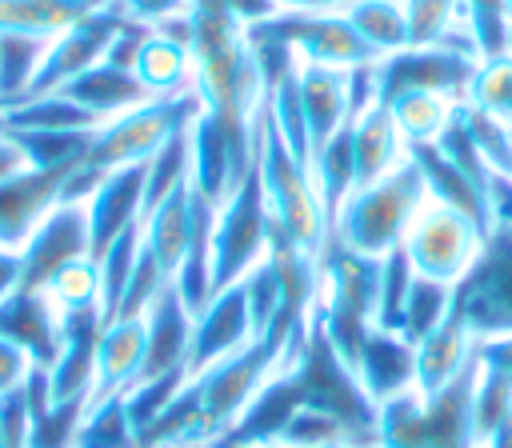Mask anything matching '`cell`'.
I'll list each match as a JSON object with an SVG mask.
<instances>
[{
    "label": "cell",
    "instance_id": "43",
    "mask_svg": "<svg viewBox=\"0 0 512 448\" xmlns=\"http://www.w3.org/2000/svg\"><path fill=\"white\" fill-rule=\"evenodd\" d=\"M464 16H468V32H472V52L480 60L492 56H508V36H512V20L504 0H460Z\"/></svg>",
    "mask_w": 512,
    "mask_h": 448
},
{
    "label": "cell",
    "instance_id": "35",
    "mask_svg": "<svg viewBox=\"0 0 512 448\" xmlns=\"http://www.w3.org/2000/svg\"><path fill=\"white\" fill-rule=\"evenodd\" d=\"M72 448H136V428H132L124 396L88 400Z\"/></svg>",
    "mask_w": 512,
    "mask_h": 448
},
{
    "label": "cell",
    "instance_id": "11",
    "mask_svg": "<svg viewBox=\"0 0 512 448\" xmlns=\"http://www.w3.org/2000/svg\"><path fill=\"white\" fill-rule=\"evenodd\" d=\"M256 36H272L288 44L304 64H328V68H360L376 64L380 56L356 36L344 12H300V8H280L268 20L248 24Z\"/></svg>",
    "mask_w": 512,
    "mask_h": 448
},
{
    "label": "cell",
    "instance_id": "53",
    "mask_svg": "<svg viewBox=\"0 0 512 448\" xmlns=\"http://www.w3.org/2000/svg\"><path fill=\"white\" fill-rule=\"evenodd\" d=\"M472 356H476V364H480V368H492V372L512 376V332H500V336H484V340H476Z\"/></svg>",
    "mask_w": 512,
    "mask_h": 448
},
{
    "label": "cell",
    "instance_id": "7",
    "mask_svg": "<svg viewBox=\"0 0 512 448\" xmlns=\"http://www.w3.org/2000/svg\"><path fill=\"white\" fill-rule=\"evenodd\" d=\"M260 180H264V200H268L272 224H280L308 252L324 256L332 228H328V216L320 208L316 184H312L308 168L284 148L268 112H260Z\"/></svg>",
    "mask_w": 512,
    "mask_h": 448
},
{
    "label": "cell",
    "instance_id": "12",
    "mask_svg": "<svg viewBox=\"0 0 512 448\" xmlns=\"http://www.w3.org/2000/svg\"><path fill=\"white\" fill-rule=\"evenodd\" d=\"M480 240H484V232L464 212H456V208L436 204V200L424 196L420 212L408 224L404 252H408V260H412V268L420 276L456 284L472 268V260L480 252Z\"/></svg>",
    "mask_w": 512,
    "mask_h": 448
},
{
    "label": "cell",
    "instance_id": "42",
    "mask_svg": "<svg viewBox=\"0 0 512 448\" xmlns=\"http://www.w3.org/2000/svg\"><path fill=\"white\" fill-rule=\"evenodd\" d=\"M464 104H472V108H480V112L512 124V56L480 60Z\"/></svg>",
    "mask_w": 512,
    "mask_h": 448
},
{
    "label": "cell",
    "instance_id": "46",
    "mask_svg": "<svg viewBox=\"0 0 512 448\" xmlns=\"http://www.w3.org/2000/svg\"><path fill=\"white\" fill-rule=\"evenodd\" d=\"M276 444H284V448H320V444H352V432L332 416V412H324V408H312V404H304L292 420H288V428L280 432V440Z\"/></svg>",
    "mask_w": 512,
    "mask_h": 448
},
{
    "label": "cell",
    "instance_id": "61",
    "mask_svg": "<svg viewBox=\"0 0 512 448\" xmlns=\"http://www.w3.org/2000/svg\"><path fill=\"white\" fill-rule=\"evenodd\" d=\"M200 448H216V444H200Z\"/></svg>",
    "mask_w": 512,
    "mask_h": 448
},
{
    "label": "cell",
    "instance_id": "45",
    "mask_svg": "<svg viewBox=\"0 0 512 448\" xmlns=\"http://www.w3.org/2000/svg\"><path fill=\"white\" fill-rule=\"evenodd\" d=\"M464 124H468L488 172L512 180V124H504V120H496V116H488L472 104H464Z\"/></svg>",
    "mask_w": 512,
    "mask_h": 448
},
{
    "label": "cell",
    "instance_id": "25",
    "mask_svg": "<svg viewBox=\"0 0 512 448\" xmlns=\"http://www.w3.org/2000/svg\"><path fill=\"white\" fill-rule=\"evenodd\" d=\"M300 104H304L308 144L316 152L340 124H348V68L300 60Z\"/></svg>",
    "mask_w": 512,
    "mask_h": 448
},
{
    "label": "cell",
    "instance_id": "47",
    "mask_svg": "<svg viewBox=\"0 0 512 448\" xmlns=\"http://www.w3.org/2000/svg\"><path fill=\"white\" fill-rule=\"evenodd\" d=\"M460 12V0H404V20H408V44H444V32L452 28Z\"/></svg>",
    "mask_w": 512,
    "mask_h": 448
},
{
    "label": "cell",
    "instance_id": "32",
    "mask_svg": "<svg viewBox=\"0 0 512 448\" xmlns=\"http://www.w3.org/2000/svg\"><path fill=\"white\" fill-rule=\"evenodd\" d=\"M348 16V24L356 28V36L376 52V56H392L400 48H408V20H404V0H352L340 8Z\"/></svg>",
    "mask_w": 512,
    "mask_h": 448
},
{
    "label": "cell",
    "instance_id": "57",
    "mask_svg": "<svg viewBox=\"0 0 512 448\" xmlns=\"http://www.w3.org/2000/svg\"><path fill=\"white\" fill-rule=\"evenodd\" d=\"M480 448H512V416H508V420H500V428H496Z\"/></svg>",
    "mask_w": 512,
    "mask_h": 448
},
{
    "label": "cell",
    "instance_id": "27",
    "mask_svg": "<svg viewBox=\"0 0 512 448\" xmlns=\"http://www.w3.org/2000/svg\"><path fill=\"white\" fill-rule=\"evenodd\" d=\"M60 92H64L72 104H80L84 112H92L100 124L112 120V116H120V112H128V108H136V104H144V100H152V96L144 92V84L136 80V72L116 68V64H108V60L92 64L88 72H80L76 80H68Z\"/></svg>",
    "mask_w": 512,
    "mask_h": 448
},
{
    "label": "cell",
    "instance_id": "49",
    "mask_svg": "<svg viewBox=\"0 0 512 448\" xmlns=\"http://www.w3.org/2000/svg\"><path fill=\"white\" fill-rule=\"evenodd\" d=\"M240 284H244L248 312H252V336H260V332L272 324L276 308H280V280H276V268L268 264V256H264Z\"/></svg>",
    "mask_w": 512,
    "mask_h": 448
},
{
    "label": "cell",
    "instance_id": "58",
    "mask_svg": "<svg viewBox=\"0 0 512 448\" xmlns=\"http://www.w3.org/2000/svg\"><path fill=\"white\" fill-rule=\"evenodd\" d=\"M264 448H284V444H264ZM320 448H356V444H320Z\"/></svg>",
    "mask_w": 512,
    "mask_h": 448
},
{
    "label": "cell",
    "instance_id": "52",
    "mask_svg": "<svg viewBox=\"0 0 512 448\" xmlns=\"http://www.w3.org/2000/svg\"><path fill=\"white\" fill-rule=\"evenodd\" d=\"M188 4L192 0H120L124 16L128 20H140L148 28H160V24L176 20V16H188Z\"/></svg>",
    "mask_w": 512,
    "mask_h": 448
},
{
    "label": "cell",
    "instance_id": "33",
    "mask_svg": "<svg viewBox=\"0 0 512 448\" xmlns=\"http://www.w3.org/2000/svg\"><path fill=\"white\" fill-rule=\"evenodd\" d=\"M44 296V304L64 320L72 312H88V308H100V272H96V260L92 256H80L72 264H64L60 272L48 276L44 288H36Z\"/></svg>",
    "mask_w": 512,
    "mask_h": 448
},
{
    "label": "cell",
    "instance_id": "29",
    "mask_svg": "<svg viewBox=\"0 0 512 448\" xmlns=\"http://www.w3.org/2000/svg\"><path fill=\"white\" fill-rule=\"evenodd\" d=\"M352 152H356V188L388 176L392 168H400L408 160L404 156V136H400V128H396V120L384 104H372L356 116Z\"/></svg>",
    "mask_w": 512,
    "mask_h": 448
},
{
    "label": "cell",
    "instance_id": "13",
    "mask_svg": "<svg viewBox=\"0 0 512 448\" xmlns=\"http://www.w3.org/2000/svg\"><path fill=\"white\" fill-rule=\"evenodd\" d=\"M124 8L112 4V8H100L84 20H76L72 28H64L60 36H52L40 52V64H36V76L28 84L24 96H48V92H60L68 80H76L80 72H88L92 64L104 60L112 36L120 32L124 24Z\"/></svg>",
    "mask_w": 512,
    "mask_h": 448
},
{
    "label": "cell",
    "instance_id": "4",
    "mask_svg": "<svg viewBox=\"0 0 512 448\" xmlns=\"http://www.w3.org/2000/svg\"><path fill=\"white\" fill-rule=\"evenodd\" d=\"M320 300L312 308V320L324 328L328 344L340 352V360L356 372V356L376 328V292H380V256L352 252L336 240H328L320 256Z\"/></svg>",
    "mask_w": 512,
    "mask_h": 448
},
{
    "label": "cell",
    "instance_id": "19",
    "mask_svg": "<svg viewBox=\"0 0 512 448\" xmlns=\"http://www.w3.org/2000/svg\"><path fill=\"white\" fill-rule=\"evenodd\" d=\"M136 80L148 96H184L192 92V48H188V16H176L152 28L132 64Z\"/></svg>",
    "mask_w": 512,
    "mask_h": 448
},
{
    "label": "cell",
    "instance_id": "38",
    "mask_svg": "<svg viewBox=\"0 0 512 448\" xmlns=\"http://www.w3.org/2000/svg\"><path fill=\"white\" fill-rule=\"evenodd\" d=\"M188 176H192V148H188V128H184L172 140H164L160 152L144 160V212L156 208L164 196H172L180 184H188Z\"/></svg>",
    "mask_w": 512,
    "mask_h": 448
},
{
    "label": "cell",
    "instance_id": "55",
    "mask_svg": "<svg viewBox=\"0 0 512 448\" xmlns=\"http://www.w3.org/2000/svg\"><path fill=\"white\" fill-rule=\"evenodd\" d=\"M492 216H496V224L512 228V180H504V176H492Z\"/></svg>",
    "mask_w": 512,
    "mask_h": 448
},
{
    "label": "cell",
    "instance_id": "21",
    "mask_svg": "<svg viewBox=\"0 0 512 448\" xmlns=\"http://www.w3.org/2000/svg\"><path fill=\"white\" fill-rule=\"evenodd\" d=\"M192 312L188 304L180 300L176 284H168L152 308L144 312V368H140V380L148 376H164V372H176V368H188V348H192Z\"/></svg>",
    "mask_w": 512,
    "mask_h": 448
},
{
    "label": "cell",
    "instance_id": "1",
    "mask_svg": "<svg viewBox=\"0 0 512 448\" xmlns=\"http://www.w3.org/2000/svg\"><path fill=\"white\" fill-rule=\"evenodd\" d=\"M188 48H192V92L200 96V112L216 120L232 140V148L252 164L264 84L244 24L232 16L228 0L188 4Z\"/></svg>",
    "mask_w": 512,
    "mask_h": 448
},
{
    "label": "cell",
    "instance_id": "54",
    "mask_svg": "<svg viewBox=\"0 0 512 448\" xmlns=\"http://www.w3.org/2000/svg\"><path fill=\"white\" fill-rule=\"evenodd\" d=\"M20 288V252L0 248V300H8Z\"/></svg>",
    "mask_w": 512,
    "mask_h": 448
},
{
    "label": "cell",
    "instance_id": "10",
    "mask_svg": "<svg viewBox=\"0 0 512 448\" xmlns=\"http://www.w3.org/2000/svg\"><path fill=\"white\" fill-rule=\"evenodd\" d=\"M480 68V56L472 48L452 44H424V48H400L392 56H380L372 64L376 72V104H392L404 92H440L456 104L468 100L472 76Z\"/></svg>",
    "mask_w": 512,
    "mask_h": 448
},
{
    "label": "cell",
    "instance_id": "50",
    "mask_svg": "<svg viewBox=\"0 0 512 448\" xmlns=\"http://www.w3.org/2000/svg\"><path fill=\"white\" fill-rule=\"evenodd\" d=\"M32 444V404L28 392L16 388L0 396V448H28Z\"/></svg>",
    "mask_w": 512,
    "mask_h": 448
},
{
    "label": "cell",
    "instance_id": "17",
    "mask_svg": "<svg viewBox=\"0 0 512 448\" xmlns=\"http://www.w3.org/2000/svg\"><path fill=\"white\" fill-rule=\"evenodd\" d=\"M252 340V312H248V296L244 284H232L224 292H216L192 320V348H188V376L204 372L208 364L232 356L236 348H244Z\"/></svg>",
    "mask_w": 512,
    "mask_h": 448
},
{
    "label": "cell",
    "instance_id": "3",
    "mask_svg": "<svg viewBox=\"0 0 512 448\" xmlns=\"http://www.w3.org/2000/svg\"><path fill=\"white\" fill-rule=\"evenodd\" d=\"M476 356L468 368L432 396L416 388L380 404L376 416V448H476L472 428V392H476Z\"/></svg>",
    "mask_w": 512,
    "mask_h": 448
},
{
    "label": "cell",
    "instance_id": "24",
    "mask_svg": "<svg viewBox=\"0 0 512 448\" xmlns=\"http://www.w3.org/2000/svg\"><path fill=\"white\" fill-rule=\"evenodd\" d=\"M472 348H476V336L468 332L464 316L456 308H448V316L416 344V392L432 396L444 384H452L468 368Z\"/></svg>",
    "mask_w": 512,
    "mask_h": 448
},
{
    "label": "cell",
    "instance_id": "9",
    "mask_svg": "<svg viewBox=\"0 0 512 448\" xmlns=\"http://www.w3.org/2000/svg\"><path fill=\"white\" fill-rule=\"evenodd\" d=\"M452 308L464 316L476 340L512 332V228L496 224L472 260V268L452 284Z\"/></svg>",
    "mask_w": 512,
    "mask_h": 448
},
{
    "label": "cell",
    "instance_id": "5",
    "mask_svg": "<svg viewBox=\"0 0 512 448\" xmlns=\"http://www.w3.org/2000/svg\"><path fill=\"white\" fill-rule=\"evenodd\" d=\"M420 204H424V176L412 160H404L400 168H392L372 184H360L344 200V208L332 220V240L364 256H384L396 244H404Z\"/></svg>",
    "mask_w": 512,
    "mask_h": 448
},
{
    "label": "cell",
    "instance_id": "51",
    "mask_svg": "<svg viewBox=\"0 0 512 448\" xmlns=\"http://www.w3.org/2000/svg\"><path fill=\"white\" fill-rule=\"evenodd\" d=\"M32 368H36L32 352H28L24 344H16L12 336H4V332H0V396H8V392H16V388H24V384H28V376H32Z\"/></svg>",
    "mask_w": 512,
    "mask_h": 448
},
{
    "label": "cell",
    "instance_id": "40",
    "mask_svg": "<svg viewBox=\"0 0 512 448\" xmlns=\"http://www.w3.org/2000/svg\"><path fill=\"white\" fill-rule=\"evenodd\" d=\"M452 308V284L444 280H428L416 272L412 280V292H408V304H404V320H400V336L416 348Z\"/></svg>",
    "mask_w": 512,
    "mask_h": 448
},
{
    "label": "cell",
    "instance_id": "44",
    "mask_svg": "<svg viewBox=\"0 0 512 448\" xmlns=\"http://www.w3.org/2000/svg\"><path fill=\"white\" fill-rule=\"evenodd\" d=\"M512 416V376L480 368L476 372V392H472V428H476V444H484L500 420Z\"/></svg>",
    "mask_w": 512,
    "mask_h": 448
},
{
    "label": "cell",
    "instance_id": "30",
    "mask_svg": "<svg viewBox=\"0 0 512 448\" xmlns=\"http://www.w3.org/2000/svg\"><path fill=\"white\" fill-rule=\"evenodd\" d=\"M0 332L24 344L40 368H48L60 348V316L44 304L40 292L28 288H16L8 300H0Z\"/></svg>",
    "mask_w": 512,
    "mask_h": 448
},
{
    "label": "cell",
    "instance_id": "16",
    "mask_svg": "<svg viewBox=\"0 0 512 448\" xmlns=\"http://www.w3.org/2000/svg\"><path fill=\"white\" fill-rule=\"evenodd\" d=\"M84 216H88V256L96 260L116 236H124L132 224L144 216V164H128L108 172L88 196H84Z\"/></svg>",
    "mask_w": 512,
    "mask_h": 448
},
{
    "label": "cell",
    "instance_id": "26",
    "mask_svg": "<svg viewBox=\"0 0 512 448\" xmlns=\"http://www.w3.org/2000/svg\"><path fill=\"white\" fill-rule=\"evenodd\" d=\"M140 236H144V248L152 252V260L164 268V276L176 280V268L192 240V180L180 184L172 196H164L156 208H148L140 216Z\"/></svg>",
    "mask_w": 512,
    "mask_h": 448
},
{
    "label": "cell",
    "instance_id": "18",
    "mask_svg": "<svg viewBox=\"0 0 512 448\" xmlns=\"http://www.w3.org/2000/svg\"><path fill=\"white\" fill-rule=\"evenodd\" d=\"M304 408V388L296 380V372H276L272 380H264V388L248 400V408L236 416V424L212 440L216 448H264L276 444L280 432L288 428V420Z\"/></svg>",
    "mask_w": 512,
    "mask_h": 448
},
{
    "label": "cell",
    "instance_id": "37",
    "mask_svg": "<svg viewBox=\"0 0 512 448\" xmlns=\"http://www.w3.org/2000/svg\"><path fill=\"white\" fill-rule=\"evenodd\" d=\"M140 248H144V236H140V224H132L124 236H116L100 256H96V272H100V316L112 320L120 300H124V288L132 280V268L140 260Z\"/></svg>",
    "mask_w": 512,
    "mask_h": 448
},
{
    "label": "cell",
    "instance_id": "14",
    "mask_svg": "<svg viewBox=\"0 0 512 448\" xmlns=\"http://www.w3.org/2000/svg\"><path fill=\"white\" fill-rule=\"evenodd\" d=\"M88 256V216H84V200H60L40 224L36 232L24 240L20 248V288L36 292L48 284L52 272H60L64 264Z\"/></svg>",
    "mask_w": 512,
    "mask_h": 448
},
{
    "label": "cell",
    "instance_id": "62",
    "mask_svg": "<svg viewBox=\"0 0 512 448\" xmlns=\"http://www.w3.org/2000/svg\"><path fill=\"white\" fill-rule=\"evenodd\" d=\"M476 448H480V444H476Z\"/></svg>",
    "mask_w": 512,
    "mask_h": 448
},
{
    "label": "cell",
    "instance_id": "28",
    "mask_svg": "<svg viewBox=\"0 0 512 448\" xmlns=\"http://www.w3.org/2000/svg\"><path fill=\"white\" fill-rule=\"evenodd\" d=\"M120 0H0V36L52 40L76 20L112 8Z\"/></svg>",
    "mask_w": 512,
    "mask_h": 448
},
{
    "label": "cell",
    "instance_id": "59",
    "mask_svg": "<svg viewBox=\"0 0 512 448\" xmlns=\"http://www.w3.org/2000/svg\"><path fill=\"white\" fill-rule=\"evenodd\" d=\"M504 8H508V20H512V0H504Z\"/></svg>",
    "mask_w": 512,
    "mask_h": 448
},
{
    "label": "cell",
    "instance_id": "41",
    "mask_svg": "<svg viewBox=\"0 0 512 448\" xmlns=\"http://www.w3.org/2000/svg\"><path fill=\"white\" fill-rule=\"evenodd\" d=\"M192 376H188V368H176V372H164V376H148V380H136L128 392H124V404H128V416H132V428H136V436L184 392V384H188Z\"/></svg>",
    "mask_w": 512,
    "mask_h": 448
},
{
    "label": "cell",
    "instance_id": "31",
    "mask_svg": "<svg viewBox=\"0 0 512 448\" xmlns=\"http://www.w3.org/2000/svg\"><path fill=\"white\" fill-rule=\"evenodd\" d=\"M352 124H340L308 160V176L316 184V196H320V208L328 216V228L336 220V212L344 208V200L356 192V152H352Z\"/></svg>",
    "mask_w": 512,
    "mask_h": 448
},
{
    "label": "cell",
    "instance_id": "23",
    "mask_svg": "<svg viewBox=\"0 0 512 448\" xmlns=\"http://www.w3.org/2000/svg\"><path fill=\"white\" fill-rule=\"evenodd\" d=\"M356 380L376 404L416 388V348L400 332L372 328L356 356Z\"/></svg>",
    "mask_w": 512,
    "mask_h": 448
},
{
    "label": "cell",
    "instance_id": "15",
    "mask_svg": "<svg viewBox=\"0 0 512 448\" xmlns=\"http://www.w3.org/2000/svg\"><path fill=\"white\" fill-rule=\"evenodd\" d=\"M76 168H32L24 164L0 180V248L20 252L36 224L64 200V188Z\"/></svg>",
    "mask_w": 512,
    "mask_h": 448
},
{
    "label": "cell",
    "instance_id": "60",
    "mask_svg": "<svg viewBox=\"0 0 512 448\" xmlns=\"http://www.w3.org/2000/svg\"><path fill=\"white\" fill-rule=\"evenodd\" d=\"M508 56H512V36H508Z\"/></svg>",
    "mask_w": 512,
    "mask_h": 448
},
{
    "label": "cell",
    "instance_id": "2",
    "mask_svg": "<svg viewBox=\"0 0 512 448\" xmlns=\"http://www.w3.org/2000/svg\"><path fill=\"white\" fill-rule=\"evenodd\" d=\"M196 116H200V96L184 92V96H152V100L104 120L92 136L84 164L72 172L64 200H84L108 172L128 168V164H144L152 152H160L164 140L184 132Z\"/></svg>",
    "mask_w": 512,
    "mask_h": 448
},
{
    "label": "cell",
    "instance_id": "34",
    "mask_svg": "<svg viewBox=\"0 0 512 448\" xmlns=\"http://www.w3.org/2000/svg\"><path fill=\"white\" fill-rule=\"evenodd\" d=\"M384 108L392 112V120H396L404 144H432V140L444 132V124H448L456 100H448V96H440V92H404V96H396V100L384 104Z\"/></svg>",
    "mask_w": 512,
    "mask_h": 448
},
{
    "label": "cell",
    "instance_id": "36",
    "mask_svg": "<svg viewBox=\"0 0 512 448\" xmlns=\"http://www.w3.org/2000/svg\"><path fill=\"white\" fill-rule=\"evenodd\" d=\"M4 132V128H0ZM24 160L32 168H80L96 128H72V132H8Z\"/></svg>",
    "mask_w": 512,
    "mask_h": 448
},
{
    "label": "cell",
    "instance_id": "39",
    "mask_svg": "<svg viewBox=\"0 0 512 448\" xmlns=\"http://www.w3.org/2000/svg\"><path fill=\"white\" fill-rule=\"evenodd\" d=\"M412 280H416V268H412V260H408L404 244H396L392 252H384V256H380L376 328H384V332H400V320H404V304H408Z\"/></svg>",
    "mask_w": 512,
    "mask_h": 448
},
{
    "label": "cell",
    "instance_id": "22",
    "mask_svg": "<svg viewBox=\"0 0 512 448\" xmlns=\"http://www.w3.org/2000/svg\"><path fill=\"white\" fill-rule=\"evenodd\" d=\"M144 316H116L104 320L100 340H96V380H92V396L88 400H104V396H124L144 368Z\"/></svg>",
    "mask_w": 512,
    "mask_h": 448
},
{
    "label": "cell",
    "instance_id": "48",
    "mask_svg": "<svg viewBox=\"0 0 512 448\" xmlns=\"http://www.w3.org/2000/svg\"><path fill=\"white\" fill-rule=\"evenodd\" d=\"M168 284H172V280H168L164 268L152 260V252L140 248V260H136V268H132V280H128V288H124V300H120L116 316H144V312L152 308V300H156ZM116 316H112V320H116Z\"/></svg>",
    "mask_w": 512,
    "mask_h": 448
},
{
    "label": "cell",
    "instance_id": "8",
    "mask_svg": "<svg viewBox=\"0 0 512 448\" xmlns=\"http://www.w3.org/2000/svg\"><path fill=\"white\" fill-rule=\"evenodd\" d=\"M296 380L304 388V404L312 408H324L332 412L348 432H352V444L356 448H376V416H380V404L360 388L356 372L340 360V352L328 344L324 328L312 320V332H308V344L296 360Z\"/></svg>",
    "mask_w": 512,
    "mask_h": 448
},
{
    "label": "cell",
    "instance_id": "20",
    "mask_svg": "<svg viewBox=\"0 0 512 448\" xmlns=\"http://www.w3.org/2000/svg\"><path fill=\"white\" fill-rule=\"evenodd\" d=\"M408 160L420 168V176H424V196H428V200L464 212L484 236L496 228V216H492V188L468 180L456 164H448V156H444L436 144H408Z\"/></svg>",
    "mask_w": 512,
    "mask_h": 448
},
{
    "label": "cell",
    "instance_id": "56",
    "mask_svg": "<svg viewBox=\"0 0 512 448\" xmlns=\"http://www.w3.org/2000/svg\"><path fill=\"white\" fill-rule=\"evenodd\" d=\"M344 4H352V0H276V8H300V12H332Z\"/></svg>",
    "mask_w": 512,
    "mask_h": 448
},
{
    "label": "cell",
    "instance_id": "6",
    "mask_svg": "<svg viewBox=\"0 0 512 448\" xmlns=\"http://www.w3.org/2000/svg\"><path fill=\"white\" fill-rule=\"evenodd\" d=\"M268 228H272V212L260 180V116H256V160L244 172V180L232 188V196L216 208V224H212V296L240 284L264 260Z\"/></svg>",
    "mask_w": 512,
    "mask_h": 448
}]
</instances>
